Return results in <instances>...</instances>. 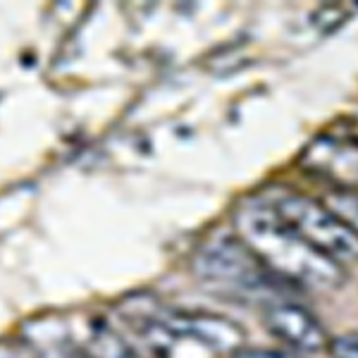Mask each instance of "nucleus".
<instances>
[{"label":"nucleus","instance_id":"obj_1","mask_svg":"<svg viewBox=\"0 0 358 358\" xmlns=\"http://www.w3.org/2000/svg\"><path fill=\"white\" fill-rule=\"evenodd\" d=\"M236 236L261 258L273 275L296 289L334 292L344 285L342 263L327 258L289 224L277 217L265 201H248L234 217Z\"/></svg>","mask_w":358,"mask_h":358},{"label":"nucleus","instance_id":"obj_2","mask_svg":"<svg viewBox=\"0 0 358 358\" xmlns=\"http://www.w3.org/2000/svg\"><path fill=\"white\" fill-rule=\"evenodd\" d=\"M192 270L196 280L210 289L241 301L263 303V308L282 299H294L289 285L270 273L236 234L217 232L208 236L196 251Z\"/></svg>","mask_w":358,"mask_h":358},{"label":"nucleus","instance_id":"obj_3","mask_svg":"<svg viewBox=\"0 0 358 358\" xmlns=\"http://www.w3.org/2000/svg\"><path fill=\"white\" fill-rule=\"evenodd\" d=\"M263 201L273 208L282 222L289 224L294 232L303 236L327 258L337 263H349L358 258V234L332 208L292 192L265 196Z\"/></svg>","mask_w":358,"mask_h":358},{"label":"nucleus","instance_id":"obj_4","mask_svg":"<svg viewBox=\"0 0 358 358\" xmlns=\"http://www.w3.org/2000/svg\"><path fill=\"white\" fill-rule=\"evenodd\" d=\"M263 320L270 334L299 356L317 354L320 349H327V342H330L322 322L294 299H282V301L265 306Z\"/></svg>","mask_w":358,"mask_h":358},{"label":"nucleus","instance_id":"obj_5","mask_svg":"<svg viewBox=\"0 0 358 358\" xmlns=\"http://www.w3.org/2000/svg\"><path fill=\"white\" fill-rule=\"evenodd\" d=\"M165 317L177 337L199 342L213 354L234 356L246 346L244 330L224 315L201 313V310H165Z\"/></svg>","mask_w":358,"mask_h":358},{"label":"nucleus","instance_id":"obj_6","mask_svg":"<svg viewBox=\"0 0 358 358\" xmlns=\"http://www.w3.org/2000/svg\"><path fill=\"white\" fill-rule=\"evenodd\" d=\"M301 163L317 177L342 184L346 192H358V138H317L306 148Z\"/></svg>","mask_w":358,"mask_h":358},{"label":"nucleus","instance_id":"obj_7","mask_svg":"<svg viewBox=\"0 0 358 358\" xmlns=\"http://www.w3.org/2000/svg\"><path fill=\"white\" fill-rule=\"evenodd\" d=\"M89 358H143L120 332L108 325H96L89 334Z\"/></svg>","mask_w":358,"mask_h":358},{"label":"nucleus","instance_id":"obj_8","mask_svg":"<svg viewBox=\"0 0 358 358\" xmlns=\"http://www.w3.org/2000/svg\"><path fill=\"white\" fill-rule=\"evenodd\" d=\"M330 208L358 234V192H344L332 196Z\"/></svg>","mask_w":358,"mask_h":358},{"label":"nucleus","instance_id":"obj_9","mask_svg":"<svg viewBox=\"0 0 358 358\" xmlns=\"http://www.w3.org/2000/svg\"><path fill=\"white\" fill-rule=\"evenodd\" d=\"M22 358H89V354H84V351L67 344H50V346H31Z\"/></svg>","mask_w":358,"mask_h":358},{"label":"nucleus","instance_id":"obj_10","mask_svg":"<svg viewBox=\"0 0 358 358\" xmlns=\"http://www.w3.org/2000/svg\"><path fill=\"white\" fill-rule=\"evenodd\" d=\"M327 351H330V358H358V334L349 332L330 339Z\"/></svg>","mask_w":358,"mask_h":358},{"label":"nucleus","instance_id":"obj_11","mask_svg":"<svg viewBox=\"0 0 358 358\" xmlns=\"http://www.w3.org/2000/svg\"><path fill=\"white\" fill-rule=\"evenodd\" d=\"M232 358H301L289 349H258V346H244Z\"/></svg>","mask_w":358,"mask_h":358},{"label":"nucleus","instance_id":"obj_12","mask_svg":"<svg viewBox=\"0 0 358 358\" xmlns=\"http://www.w3.org/2000/svg\"><path fill=\"white\" fill-rule=\"evenodd\" d=\"M354 138H358V136H354Z\"/></svg>","mask_w":358,"mask_h":358}]
</instances>
